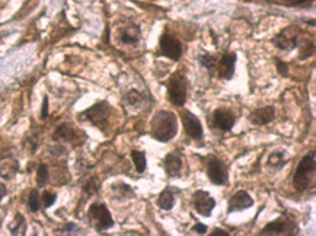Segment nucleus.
<instances>
[{
    "label": "nucleus",
    "instance_id": "obj_28",
    "mask_svg": "<svg viewBox=\"0 0 316 236\" xmlns=\"http://www.w3.org/2000/svg\"><path fill=\"white\" fill-rule=\"evenodd\" d=\"M47 182H48V166L45 163H40L37 169V185L41 188L47 185Z\"/></svg>",
    "mask_w": 316,
    "mask_h": 236
},
{
    "label": "nucleus",
    "instance_id": "obj_1",
    "mask_svg": "<svg viewBox=\"0 0 316 236\" xmlns=\"http://www.w3.org/2000/svg\"><path fill=\"white\" fill-rule=\"evenodd\" d=\"M178 134V117L172 111L160 109L150 121V136L159 143H168Z\"/></svg>",
    "mask_w": 316,
    "mask_h": 236
},
{
    "label": "nucleus",
    "instance_id": "obj_4",
    "mask_svg": "<svg viewBox=\"0 0 316 236\" xmlns=\"http://www.w3.org/2000/svg\"><path fill=\"white\" fill-rule=\"evenodd\" d=\"M111 111H113V108L110 103L107 101H99L95 105H92L90 108L85 109L83 112H80L79 117L83 121H89L95 127L105 130V127L108 126L110 117H111Z\"/></svg>",
    "mask_w": 316,
    "mask_h": 236
},
{
    "label": "nucleus",
    "instance_id": "obj_18",
    "mask_svg": "<svg viewBox=\"0 0 316 236\" xmlns=\"http://www.w3.org/2000/svg\"><path fill=\"white\" fill-rule=\"evenodd\" d=\"M76 130L69 124H60L53 133V140L54 142H72L76 139Z\"/></svg>",
    "mask_w": 316,
    "mask_h": 236
},
{
    "label": "nucleus",
    "instance_id": "obj_14",
    "mask_svg": "<svg viewBox=\"0 0 316 236\" xmlns=\"http://www.w3.org/2000/svg\"><path fill=\"white\" fill-rule=\"evenodd\" d=\"M163 169L165 174L169 178H179L182 174V166H184V159L182 155L178 150L169 152L163 158Z\"/></svg>",
    "mask_w": 316,
    "mask_h": 236
},
{
    "label": "nucleus",
    "instance_id": "obj_11",
    "mask_svg": "<svg viewBox=\"0 0 316 236\" xmlns=\"http://www.w3.org/2000/svg\"><path fill=\"white\" fill-rule=\"evenodd\" d=\"M236 60L238 56L233 51H226L217 57L216 63L215 76H217L222 80H230L235 76V67H236Z\"/></svg>",
    "mask_w": 316,
    "mask_h": 236
},
{
    "label": "nucleus",
    "instance_id": "obj_16",
    "mask_svg": "<svg viewBox=\"0 0 316 236\" xmlns=\"http://www.w3.org/2000/svg\"><path fill=\"white\" fill-rule=\"evenodd\" d=\"M248 120L254 124V126H267L270 123H273L275 120V108L273 105H267L262 108H257L254 109Z\"/></svg>",
    "mask_w": 316,
    "mask_h": 236
},
{
    "label": "nucleus",
    "instance_id": "obj_30",
    "mask_svg": "<svg viewBox=\"0 0 316 236\" xmlns=\"http://www.w3.org/2000/svg\"><path fill=\"white\" fill-rule=\"evenodd\" d=\"M113 190L115 192H118V197H123V198H127V197H133L134 195L133 188L130 185H127V184H124V182L113 185Z\"/></svg>",
    "mask_w": 316,
    "mask_h": 236
},
{
    "label": "nucleus",
    "instance_id": "obj_25",
    "mask_svg": "<svg viewBox=\"0 0 316 236\" xmlns=\"http://www.w3.org/2000/svg\"><path fill=\"white\" fill-rule=\"evenodd\" d=\"M18 169H19V165H18L16 161H12L11 163H2L0 177L5 178V179H11L12 177H15Z\"/></svg>",
    "mask_w": 316,
    "mask_h": 236
},
{
    "label": "nucleus",
    "instance_id": "obj_7",
    "mask_svg": "<svg viewBox=\"0 0 316 236\" xmlns=\"http://www.w3.org/2000/svg\"><path fill=\"white\" fill-rule=\"evenodd\" d=\"M159 57H166V59L172 60V61H178L182 56V44L181 41L172 35L168 30H165L160 35L159 40V50L156 53Z\"/></svg>",
    "mask_w": 316,
    "mask_h": 236
},
{
    "label": "nucleus",
    "instance_id": "obj_8",
    "mask_svg": "<svg viewBox=\"0 0 316 236\" xmlns=\"http://www.w3.org/2000/svg\"><path fill=\"white\" fill-rule=\"evenodd\" d=\"M205 171L210 182L215 185H226L229 182V166L217 156L210 155L205 158Z\"/></svg>",
    "mask_w": 316,
    "mask_h": 236
},
{
    "label": "nucleus",
    "instance_id": "obj_13",
    "mask_svg": "<svg viewBox=\"0 0 316 236\" xmlns=\"http://www.w3.org/2000/svg\"><path fill=\"white\" fill-rule=\"evenodd\" d=\"M191 203H192L194 210L202 217H210L212 211L215 210L216 207L215 198L204 190H197L194 192L192 197H191Z\"/></svg>",
    "mask_w": 316,
    "mask_h": 236
},
{
    "label": "nucleus",
    "instance_id": "obj_26",
    "mask_svg": "<svg viewBox=\"0 0 316 236\" xmlns=\"http://www.w3.org/2000/svg\"><path fill=\"white\" fill-rule=\"evenodd\" d=\"M315 0H275V5L280 6H287V8H309L313 5Z\"/></svg>",
    "mask_w": 316,
    "mask_h": 236
},
{
    "label": "nucleus",
    "instance_id": "obj_19",
    "mask_svg": "<svg viewBox=\"0 0 316 236\" xmlns=\"http://www.w3.org/2000/svg\"><path fill=\"white\" fill-rule=\"evenodd\" d=\"M156 204H158L159 208H162L165 211L172 210L173 206H175V191L172 190V187H166L163 191L159 194Z\"/></svg>",
    "mask_w": 316,
    "mask_h": 236
},
{
    "label": "nucleus",
    "instance_id": "obj_5",
    "mask_svg": "<svg viewBox=\"0 0 316 236\" xmlns=\"http://www.w3.org/2000/svg\"><path fill=\"white\" fill-rule=\"evenodd\" d=\"M258 235H299V226H297V223L293 220L291 217L283 214V216L277 217L275 220L270 221L268 224H265L259 230Z\"/></svg>",
    "mask_w": 316,
    "mask_h": 236
},
{
    "label": "nucleus",
    "instance_id": "obj_12",
    "mask_svg": "<svg viewBox=\"0 0 316 236\" xmlns=\"http://www.w3.org/2000/svg\"><path fill=\"white\" fill-rule=\"evenodd\" d=\"M179 117H181V121H182V126H184V130L189 139L192 140H202L204 137V130H202V124L200 121V118L197 117L194 112L188 111V109H181L179 111Z\"/></svg>",
    "mask_w": 316,
    "mask_h": 236
},
{
    "label": "nucleus",
    "instance_id": "obj_3",
    "mask_svg": "<svg viewBox=\"0 0 316 236\" xmlns=\"http://www.w3.org/2000/svg\"><path fill=\"white\" fill-rule=\"evenodd\" d=\"M166 98L176 108H182L187 102L188 79L182 72L173 73L166 82Z\"/></svg>",
    "mask_w": 316,
    "mask_h": 236
},
{
    "label": "nucleus",
    "instance_id": "obj_9",
    "mask_svg": "<svg viewBox=\"0 0 316 236\" xmlns=\"http://www.w3.org/2000/svg\"><path fill=\"white\" fill-rule=\"evenodd\" d=\"M299 32L300 31L296 25H290L281 32H278L277 35H274L271 38V44L275 48H278L280 51L290 53L294 48H297V45H299V35H297Z\"/></svg>",
    "mask_w": 316,
    "mask_h": 236
},
{
    "label": "nucleus",
    "instance_id": "obj_32",
    "mask_svg": "<svg viewBox=\"0 0 316 236\" xmlns=\"http://www.w3.org/2000/svg\"><path fill=\"white\" fill-rule=\"evenodd\" d=\"M41 201H43L44 208H48L57 201V194L53 191H44L41 195Z\"/></svg>",
    "mask_w": 316,
    "mask_h": 236
},
{
    "label": "nucleus",
    "instance_id": "obj_10",
    "mask_svg": "<svg viewBox=\"0 0 316 236\" xmlns=\"http://www.w3.org/2000/svg\"><path fill=\"white\" fill-rule=\"evenodd\" d=\"M236 115L229 108H217L210 115V127L219 133H228L236 124Z\"/></svg>",
    "mask_w": 316,
    "mask_h": 236
},
{
    "label": "nucleus",
    "instance_id": "obj_36",
    "mask_svg": "<svg viewBox=\"0 0 316 236\" xmlns=\"http://www.w3.org/2000/svg\"><path fill=\"white\" fill-rule=\"evenodd\" d=\"M208 235H212V236H229V232H228V230H225V229H220V227H215V229L212 230V233H208Z\"/></svg>",
    "mask_w": 316,
    "mask_h": 236
},
{
    "label": "nucleus",
    "instance_id": "obj_40",
    "mask_svg": "<svg viewBox=\"0 0 316 236\" xmlns=\"http://www.w3.org/2000/svg\"><path fill=\"white\" fill-rule=\"evenodd\" d=\"M0 227H2V221H0Z\"/></svg>",
    "mask_w": 316,
    "mask_h": 236
},
{
    "label": "nucleus",
    "instance_id": "obj_24",
    "mask_svg": "<svg viewBox=\"0 0 316 236\" xmlns=\"http://www.w3.org/2000/svg\"><path fill=\"white\" fill-rule=\"evenodd\" d=\"M124 99L127 101V103H129L130 106H139V105H142V103L144 102L146 95H144L143 92L137 90V89H131L130 92L126 93Z\"/></svg>",
    "mask_w": 316,
    "mask_h": 236
},
{
    "label": "nucleus",
    "instance_id": "obj_15",
    "mask_svg": "<svg viewBox=\"0 0 316 236\" xmlns=\"http://www.w3.org/2000/svg\"><path fill=\"white\" fill-rule=\"evenodd\" d=\"M252 206H254V198L246 191L241 190V191H236L230 197L226 211H228V214H230V213H235V211H242L246 208H251Z\"/></svg>",
    "mask_w": 316,
    "mask_h": 236
},
{
    "label": "nucleus",
    "instance_id": "obj_27",
    "mask_svg": "<svg viewBox=\"0 0 316 236\" xmlns=\"http://www.w3.org/2000/svg\"><path fill=\"white\" fill-rule=\"evenodd\" d=\"M313 53H315V43L313 41L309 43V40H304L302 47H299V57H300V60L309 59L310 56H313Z\"/></svg>",
    "mask_w": 316,
    "mask_h": 236
},
{
    "label": "nucleus",
    "instance_id": "obj_23",
    "mask_svg": "<svg viewBox=\"0 0 316 236\" xmlns=\"http://www.w3.org/2000/svg\"><path fill=\"white\" fill-rule=\"evenodd\" d=\"M217 57L216 54H210V53H204L198 57V61L201 64L202 67H205L208 70V73L212 76H215V70H216V63H217Z\"/></svg>",
    "mask_w": 316,
    "mask_h": 236
},
{
    "label": "nucleus",
    "instance_id": "obj_33",
    "mask_svg": "<svg viewBox=\"0 0 316 236\" xmlns=\"http://www.w3.org/2000/svg\"><path fill=\"white\" fill-rule=\"evenodd\" d=\"M274 64H275V67H277V72L280 76H283V77H288V64L284 61V60H281L280 57H274Z\"/></svg>",
    "mask_w": 316,
    "mask_h": 236
},
{
    "label": "nucleus",
    "instance_id": "obj_34",
    "mask_svg": "<svg viewBox=\"0 0 316 236\" xmlns=\"http://www.w3.org/2000/svg\"><path fill=\"white\" fill-rule=\"evenodd\" d=\"M192 230L195 232V233H198V235H204V233H207V230H208V227L201 223V221H197L194 226H192Z\"/></svg>",
    "mask_w": 316,
    "mask_h": 236
},
{
    "label": "nucleus",
    "instance_id": "obj_37",
    "mask_svg": "<svg viewBox=\"0 0 316 236\" xmlns=\"http://www.w3.org/2000/svg\"><path fill=\"white\" fill-rule=\"evenodd\" d=\"M72 230H77V226L74 223H66L63 227V232H72Z\"/></svg>",
    "mask_w": 316,
    "mask_h": 236
},
{
    "label": "nucleus",
    "instance_id": "obj_39",
    "mask_svg": "<svg viewBox=\"0 0 316 236\" xmlns=\"http://www.w3.org/2000/svg\"><path fill=\"white\" fill-rule=\"evenodd\" d=\"M103 43L108 44L110 43V27L105 28V34H103Z\"/></svg>",
    "mask_w": 316,
    "mask_h": 236
},
{
    "label": "nucleus",
    "instance_id": "obj_29",
    "mask_svg": "<svg viewBox=\"0 0 316 236\" xmlns=\"http://www.w3.org/2000/svg\"><path fill=\"white\" fill-rule=\"evenodd\" d=\"M40 207H41V198L38 195V191L34 188V190H31V192H29L28 208L32 213H37L40 210Z\"/></svg>",
    "mask_w": 316,
    "mask_h": 236
},
{
    "label": "nucleus",
    "instance_id": "obj_2",
    "mask_svg": "<svg viewBox=\"0 0 316 236\" xmlns=\"http://www.w3.org/2000/svg\"><path fill=\"white\" fill-rule=\"evenodd\" d=\"M316 169V152L312 150L307 155H304L302 161L299 162L294 175H293V187L294 190L299 192L306 191L310 185V182L315 178Z\"/></svg>",
    "mask_w": 316,
    "mask_h": 236
},
{
    "label": "nucleus",
    "instance_id": "obj_22",
    "mask_svg": "<svg viewBox=\"0 0 316 236\" xmlns=\"http://www.w3.org/2000/svg\"><path fill=\"white\" fill-rule=\"evenodd\" d=\"M9 230H11L12 235H25V232H27V221H25V217L21 213H18L15 216L14 223L9 224Z\"/></svg>",
    "mask_w": 316,
    "mask_h": 236
},
{
    "label": "nucleus",
    "instance_id": "obj_35",
    "mask_svg": "<svg viewBox=\"0 0 316 236\" xmlns=\"http://www.w3.org/2000/svg\"><path fill=\"white\" fill-rule=\"evenodd\" d=\"M48 117V96L45 95L43 99V106H41V118L45 120Z\"/></svg>",
    "mask_w": 316,
    "mask_h": 236
},
{
    "label": "nucleus",
    "instance_id": "obj_21",
    "mask_svg": "<svg viewBox=\"0 0 316 236\" xmlns=\"http://www.w3.org/2000/svg\"><path fill=\"white\" fill-rule=\"evenodd\" d=\"M131 161L134 163V168L137 171V174H143L147 168V159H146V153L142 150H131L130 152Z\"/></svg>",
    "mask_w": 316,
    "mask_h": 236
},
{
    "label": "nucleus",
    "instance_id": "obj_17",
    "mask_svg": "<svg viewBox=\"0 0 316 236\" xmlns=\"http://www.w3.org/2000/svg\"><path fill=\"white\" fill-rule=\"evenodd\" d=\"M140 38H142V31H140V27L136 24H130L127 27H124L118 35V41L124 45L137 44Z\"/></svg>",
    "mask_w": 316,
    "mask_h": 236
},
{
    "label": "nucleus",
    "instance_id": "obj_38",
    "mask_svg": "<svg viewBox=\"0 0 316 236\" xmlns=\"http://www.w3.org/2000/svg\"><path fill=\"white\" fill-rule=\"evenodd\" d=\"M6 194H8L6 185H5V184H0V200H3V198L6 197Z\"/></svg>",
    "mask_w": 316,
    "mask_h": 236
},
{
    "label": "nucleus",
    "instance_id": "obj_41",
    "mask_svg": "<svg viewBox=\"0 0 316 236\" xmlns=\"http://www.w3.org/2000/svg\"><path fill=\"white\" fill-rule=\"evenodd\" d=\"M28 2H29V0H28Z\"/></svg>",
    "mask_w": 316,
    "mask_h": 236
},
{
    "label": "nucleus",
    "instance_id": "obj_20",
    "mask_svg": "<svg viewBox=\"0 0 316 236\" xmlns=\"http://www.w3.org/2000/svg\"><path fill=\"white\" fill-rule=\"evenodd\" d=\"M267 163L274 171H280L286 165V150H274V152H271Z\"/></svg>",
    "mask_w": 316,
    "mask_h": 236
},
{
    "label": "nucleus",
    "instance_id": "obj_6",
    "mask_svg": "<svg viewBox=\"0 0 316 236\" xmlns=\"http://www.w3.org/2000/svg\"><path fill=\"white\" fill-rule=\"evenodd\" d=\"M87 219L98 232L108 230L114 226V219L111 216V211L102 203H93L92 206L89 207Z\"/></svg>",
    "mask_w": 316,
    "mask_h": 236
},
{
    "label": "nucleus",
    "instance_id": "obj_31",
    "mask_svg": "<svg viewBox=\"0 0 316 236\" xmlns=\"http://www.w3.org/2000/svg\"><path fill=\"white\" fill-rule=\"evenodd\" d=\"M83 191L87 195H95L96 192L99 191V182H98V179L95 177L89 178L86 182H85V185H83Z\"/></svg>",
    "mask_w": 316,
    "mask_h": 236
}]
</instances>
